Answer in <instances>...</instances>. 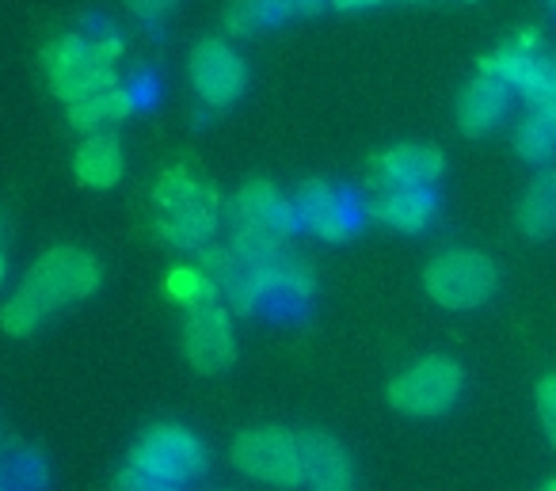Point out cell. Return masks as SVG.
I'll list each match as a JSON object with an SVG mask.
<instances>
[{"instance_id":"obj_1","label":"cell","mask_w":556,"mask_h":491,"mask_svg":"<svg viewBox=\"0 0 556 491\" xmlns=\"http://www.w3.org/2000/svg\"><path fill=\"white\" fill-rule=\"evenodd\" d=\"M103 270L96 263V255H88L85 248H50L31 263L27 278L20 282V290L4 301L0 309V328L9 336H31L47 316H54L58 309L85 301L100 290Z\"/></svg>"},{"instance_id":"obj_2","label":"cell","mask_w":556,"mask_h":491,"mask_svg":"<svg viewBox=\"0 0 556 491\" xmlns=\"http://www.w3.org/2000/svg\"><path fill=\"white\" fill-rule=\"evenodd\" d=\"M118 58H123V39L108 27L96 35L70 32L54 39L42 54L50 77V92L62 103H80L103 88L118 85Z\"/></svg>"},{"instance_id":"obj_3","label":"cell","mask_w":556,"mask_h":491,"mask_svg":"<svg viewBox=\"0 0 556 491\" xmlns=\"http://www.w3.org/2000/svg\"><path fill=\"white\" fill-rule=\"evenodd\" d=\"M153 202H156L153 229L164 244L194 255L206 244H214L225 210L217 206V194L202 179H194L191 172L184 168L164 172L161 184L153 187Z\"/></svg>"},{"instance_id":"obj_4","label":"cell","mask_w":556,"mask_h":491,"mask_svg":"<svg viewBox=\"0 0 556 491\" xmlns=\"http://www.w3.org/2000/svg\"><path fill=\"white\" fill-rule=\"evenodd\" d=\"M500 286V270L484 252L472 248H450L439 252L424 270V290L434 305L454 309V313H469L480 309Z\"/></svg>"},{"instance_id":"obj_5","label":"cell","mask_w":556,"mask_h":491,"mask_svg":"<svg viewBox=\"0 0 556 491\" xmlns=\"http://www.w3.org/2000/svg\"><path fill=\"white\" fill-rule=\"evenodd\" d=\"M126 465H134L138 473L153 476V480L184 488V483L199 480V476L206 473L210 453L194 430L179 427V423H153V427L134 442L130 461H126Z\"/></svg>"},{"instance_id":"obj_6","label":"cell","mask_w":556,"mask_h":491,"mask_svg":"<svg viewBox=\"0 0 556 491\" xmlns=\"http://www.w3.org/2000/svg\"><path fill=\"white\" fill-rule=\"evenodd\" d=\"M465 374L446 354H427L389 381V404L412 419H439L462 396Z\"/></svg>"},{"instance_id":"obj_7","label":"cell","mask_w":556,"mask_h":491,"mask_svg":"<svg viewBox=\"0 0 556 491\" xmlns=\"http://www.w3.org/2000/svg\"><path fill=\"white\" fill-rule=\"evenodd\" d=\"M480 73H492L515 96H522L526 108L556 111V58L541 54L538 32H522L515 42L500 47L495 54L480 58Z\"/></svg>"},{"instance_id":"obj_8","label":"cell","mask_w":556,"mask_h":491,"mask_svg":"<svg viewBox=\"0 0 556 491\" xmlns=\"http://www.w3.org/2000/svg\"><path fill=\"white\" fill-rule=\"evenodd\" d=\"M232 465L244 476L270 488H302V445L287 427H252L240 430L232 442Z\"/></svg>"},{"instance_id":"obj_9","label":"cell","mask_w":556,"mask_h":491,"mask_svg":"<svg viewBox=\"0 0 556 491\" xmlns=\"http://www.w3.org/2000/svg\"><path fill=\"white\" fill-rule=\"evenodd\" d=\"M298 206V222H302V232L317 240H328V244H343L358 232L366 217V206L355 191L348 187H336L328 179H305L294 194Z\"/></svg>"},{"instance_id":"obj_10","label":"cell","mask_w":556,"mask_h":491,"mask_svg":"<svg viewBox=\"0 0 556 491\" xmlns=\"http://www.w3.org/2000/svg\"><path fill=\"white\" fill-rule=\"evenodd\" d=\"M187 77H191V88H194V96H199L202 108L225 111L244 96L248 65L225 39H202L199 47L191 50Z\"/></svg>"},{"instance_id":"obj_11","label":"cell","mask_w":556,"mask_h":491,"mask_svg":"<svg viewBox=\"0 0 556 491\" xmlns=\"http://www.w3.org/2000/svg\"><path fill=\"white\" fill-rule=\"evenodd\" d=\"M225 222H229L232 229L270 232V237H282V240L302 232L294 199L278 191L270 179H248L229 199V206H225Z\"/></svg>"},{"instance_id":"obj_12","label":"cell","mask_w":556,"mask_h":491,"mask_svg":"<svg viewBox=\"0 0 556 491\" xmlns=\"http://www.w3.org/2000/svg\"><path fill=\"white\" fill-rule=\"evenodd\" d=\"M267 293V316H302L317 298V270L309 255H302L294 244H287L263 267H252Z\"/></svg>"},{"instance_id":"obj_13","label":"cell","mask_w":556,"mask_h":491,"mask_svg":"<svg viewBox=\"0 0 556 491\" xmlns=\"http://www.w3.org/2000/svg\"><path fill=\"white\" fill-rule=\"evenodd\" d=\"M184 354L199 374H222L237 358V336L225 301L199 305L184 320Z\"/></svg>"},{"instance_id":"obj_14","label":"cell","mask_w":556,"mask_h":491,"mask_svg":"<svg viewBox=\"0 0 556 491\" xmlns=\"http://www.w3.org/2000/svg\"><path fill=\"white\" fill-rule=\"evenodd\" d=\"M446 172V156L434 146H393L389 153L370 161V187L374 191H393V187H434Z\"/></svg>"},{"instance_id":"obj_15","label":"cell","mask_w":556,"mask_h":491,"mask_svg":"<svg viewBox=\"0 0 556 491\" xmlns=\"http://www.w3.org/2000/svg\"><path fill=\"white\" fill-rule=\"evenodd\" d=\"M510 100H515V92H510L500 77L477 73V77L462 88V96H457V108H454L457 130H462L465 138H488V134L500 130L503 118L510 115Z\"/></svg>"},{"instance_id":"obj_16","label":"cell","mask_w":556,"mask_h":491,"mask_svg":"<svg viewBox=\"0 0 556 491\" xmlns=\"http://www.w3.org/2000/svg\"><path fill=\"white\" fill-rule=\"evenodd\" d=\"M302 473L309 491H355V465L343 442L328 430H302Z\"/></svg>"},{"instance_id":"obj_17","label":"cell","mask_w":556,"mask_h":491,"mask_svg":"<svg viewBox=\"0 0 556 491\" xmlns=\"http://www.w3.org/2000/svg\"><path fill=\"white\" fill-rule=\"evenodd\" d=\"M374 222H381L393 232H427L431 222L439 217V194L434 187H393V191H378L366 206Z\"/></svg>"},{"instance_id":"obj_18","label":"cell","mask_w":556,"mask_h":491,"mask_svg":"<svg viewBox=\"0 0 556 491\" xmlns=\"http://www.w3.org/2000/svg\"><path fill=\"white\" fill-rule=\"evenodd\" d=\"M134 111H138V100H134L130 88L118 80L115 88H103V92L73 103V108H70V126L77 134H85V138H92V134H115V126L126 123Z\"/></svg>"},{"instance_id":"obj_19","label":"cell","mask_w":556,"mask_h":491,"mask_svg":"<svg viewBox=\"0 0 556 491\" xmlns=\"http://www.w3.org/2000/svg\"><path fill=\"white\" fill-rule=\"evenodd\" d=\"M73 172L92 191H111L126 172V156L115 134H92V138L80 141L77 153H73Z\"/></svg>"},{"instance_id":"obj_20","label":"cell","mask_w":556,"mask_h":491,"mask_svg":"<svg viewBox=\"0 0 556 491\" xmlns=\"http://www.w3.org/2000/svg\"><path fill=\"white\" fill-rule=\"evenodd\" d=\"M518 229L533 240H545L556 232V168H545L526 187L522 202H518Z\"/></svg>"},{"instance_id":"obj_21","label":"cell","mask_w":556,"mask_h":491,"mask_svg":"<svg viewBox=\"0 0 556 491\" xmlns=\"http://www.w3.org/2000/svg\"><path fill=\"white\" fill-rule=\"evenodd\" d=\"M294 12V0H232L225 12V27L232 35H263L270 27H282Z\"/></svg>"},{"instance_id":"obj_22","label":"cell","mask_w":556,"mask_h":491,"mask_svg":"<svg viewBox=\"0 0 556 491\" xmlns=\"http://www.w3.org/2000/svg\"><path fill=\"white\" fill-rule=\"evenodd\" d=\"M515 153L530 164H548L556 156V111L526 108L522 123L515 126Z\"/></svg>"},{"instance_id":"obj_23","label":"cell","mask_w":556,"mask_h":491,"mask_svg":"<svg viewBox=\"0 0 556 491\" xmlns=\"http://www.w3.org/2000/svg\"><path fill=\"white\" fill-rule=\"evenodd\" d=\"M164 290H168V298L176 301V305H184L187 313L199 309V305H214V301H222V290H217V286L210 282L199 267H176L168 278H164Z\"/></svg>"},{"instance_id":"obj_24","label":"cell","mask_w":556,"mask_h":491,"mask_svg":"<svg viewBox=\"0 0 556 491\" xmlns=\"http://www.w3.org/2000/svg\"><path fill=\"white\" fill-rule=\"evenodd\" d=\"M4 476H9V483H12V488H20V491H42V488H47V480H50L42 453L27 450V445H20V450L4 461Z\"/></svg>"},{"instance_id":"obj_25","label":"cell","mask_w":556,"mask_h":491,"mask_svg":"<svg viewBox=\"0 0 556 491\" xmlns=\"http://www.w3.org/2000/svg\"><path fill=\"white\" fill-rule=\"evenodd\" d=\"M533 404H538V419L545 427V438L556 445V374L541 377L538 392H533Z\"/></svg>"},{"instance_id":"obj_26","label":"cell","mask_w":556,"mask_h":491,"mask_svg":"<svg viewBox=\"0 0 556 491\" xmlns=\"http://www.w3.org/2000/svg\"><path fill=\"white\" fill-rule=\"evenodd\" d=\"M115 491H179V488L176 483L153 480V476H146L134 465H126V468H118V476H115Z\"/></svg>"},{"instance_id":"obj_27","label":"cell","mask_w":556,"mask_h":491,"mask_svg":"<svg viewBox=\"0 0 556 491\" xmlns=\"http://www.w3.org/2000/svg\"><path fill=\"white\" fill-rule=\"evenodd\" d=\"M179 0H126V9H130L138 20H146V24H161Z\"/></svg>"},{"instance_id":"obj_28","label":"cell","mask_w":556,"mask_h":491,"mask_svg":"<svg viewBox=\"0 0 556 491\" xmlns=\"http://www.w3.org/2000/svg\"><path fill=\"white\" fill-rule=\"evenodd\" d=\"M126 88L134 92L138 108H149V103L156 100V77H153V73H134V77L126 80Z\"/></svg>"},{"instance_id":"obj_29","label":"cell","mask_w":556,"mask_h":491,"mask_svg":"<svg viewBox=\"0 0 556 491\" xmlns=\"http://www.w3.org/2000/svg\"><path fill=\"white\" fill-rule=\"evenodd\" d=\"M378 4H389V0H332L336 12H363V9H378Z\"/></svg>"},{"instance_id":"obj_30","label":"cell","mask_w":556,"mask_h":491,"mask_svg":"<svg viewBox=\"0 0 556 491\" xmlns=\"http://www.w3.org/2000/svg\"><path fill=\"white\" fill-rule=\"evenodd\" d=\"M294 4H298V12H302V16H317V12H325L332 0H294Z\"/></svg>"},{"instance_id":"obj_31","label":"cell","mask_w":556,"mask_h":491,"mask_svg":"<svg viewBox=\"0 0 556 491\" xmlns=\"http://www.w3.org/2000/svg\"><path fill=\"white\" fill-rule=\"evenodd\" d=\"M9 278V255H4V244H0V286Z\"/></svg>"},{"instance_id":"obj_32","label":"cell","mask_w":556,"mask_h":491,"mask_svg":"<svg viewBox=\"0 0 556 491\" xmlns=\"http://www.w3.org/2000/svg\"><path fill=\"white\" fill-rule=\"evenodd\" d=\"M538 491H556V480H548V483H541Z\"/></svg>"},{"instance_id":"obj_33","label":"cell","mask_w":556,"mask_h":491,"mask_svg":"<svg viewBox=\"0 0 556 491\" xmlns=\"http://www.w3.org/2000/svg\"><path fill=\"white\" fill-rule=\"evenodd\" d=\"M548 4H553V9H556V0H548Z\"/></svg>"}]
</instances>
